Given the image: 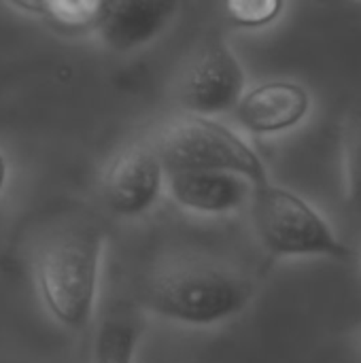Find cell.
I'll use <instances>...</instances> for the list:
<instances>
[{
	"instance_id": "1",
	"label": "cell",
	"mask_w": 361,
	"mask_h": 363,
	"mask_svg": "<svg viewBox=\"0 0 361 363\" xmlns=\"http://www.w3.org/2000/svg\"><path fill=\"white\" fill-rule=\"evenodd\" d=\"M253 298V285L238 272L189 264L160 272L145 291L147 308L160 319L209 328L240 315Z\"/></svg>"
},
{
	"instance_id": "2",
	"label": "cell",
	"mask_w": 361,
	"mask_h": 363,
	"mask_svg": "<svg viewBox=\"0 0 361 363\" xmlns=\"http://www.w3.org/2000/svg\"><path fill=\"white\" fill-rule=\"evenodd\" d=\"M104 236L74 230L55 236L36 259V287L49 315L66 330L89 323L96 298Z\"/></svg>"
},
{
	"instance_id": "3",
	"label": "cell",
	"mask_w": 361,
	"mask_h": 363,
	"mask_svg": "<svg viewBox=\"0 0 361 363\" xmlns=\"http://www.w3.org/2000/svg\"><path fill=\"white\" fill-rule=\"evenodd\" d=\"M181 0H47L43 17L68 32H87L113 51L155 40L174 19Z\"/></svg>"
},
{
	"instance_id": "4",
	"label": "cell",
	"mask_w": 361,
	"mask_h": 363,
	"mask_svg": "<svg viewBox=\"0 0 361 363\" xmlns=\"http://www.w3.org/2000/svg\"><path fill=\"white\" fill-rule=\"evenodd\" d=\"M253 225L262 245L277 257L323 255L349 259L353 251L334 234L330 223L302 196L270 181L253 185Z\"/></svg>"
},
{
	"instance_id": "5",
	"label": "cell",
	"mask_w": 361,
	"mask_h": 363,
	"mask_svg": "<svg viewBox=\"0 0 361 363\" xmlns=\"http://www.w3.org/2000/svg\"><path fill=\"white\" fill-rule=\"evenodd\" d=\"M164 170H223L249 179L253 185L268 181L257 153L232 130L213 119L189 115L166 125L153 140Z\"/></svg>"
},
{
	"instance_id": "6",
	"label": "cell",
	"mask_w": 361,
	"mask_h": 363,
	"mask_svg": "<svg viewBox=\"0 0 361 363\" xmlns=\"http://www.w3.org/2000/svg\"><path fill=\"white\" fill-rule=\"evenodd\" d=\"M245 91V70L228 43L206 45L179 81V102L194 115H219L238 104Z\"/></svg>"
},
{
	"instance_id": "7",
	"label": "cell",
	"mask_w": 361,
	"mask_h": 363,
	"mask_svg": "<svg viewBox=\"0 0 361 363\" xmlns=\"http://www.w3.org/2000/svg\"><path fill=\"white\" fill-rule=\"evenodd\" d=\"M164 166L153 140L126 147L104 174L106 206L119 217H138L160 198Z\"/></svg>"
},
{
	"instance_id": "8",
	"label": "cell",
	"mask_w": 361,
	"mask_h": 363,
	"mask_svg": "<svg viewBox=\"0 0 361 363\" xmlns=\"http://www.w3.org/2000/svg\"><path fill=\"white\" fill-rule=\"evenodd\" d=\"M311 111V94L296 81H266L236 104L238 121L253 134H277L296 128Z\"/></svg>"
},
{
	"instance_id": "9",
	"label": "cell",
	"mask_w": 361,
	"mask_h": 363,
	"mask_svg": "<svg viewBox=\"0 0 361 363\" xmlns=\"http://www.w3.org/2000/svg\"><path fill=\"white\" fill-rule=\"evenodd\" d=\"M170 198L194 213L223 215L238 211L251 200L253 183L240 174L223 170L172 172L168 177Z\"/></svg>"
},
{
	"instance_id": "10",
	"label": "cell",
	"mask_w": 361,
	"mask_h": 363,
	"mask_svg": "<svg viewBox=\"0 0 361 363\" xmlns=\"http://www.w3.org/2000/svg\"><path fill=\"white\" fill-rule=\"evenodd\" d=\"M140 332L123 319H109L100 325L94 342V363H134Z\"/></svg>"
},
{
	"instance_id": "11",
	"label": "cell",
	"mask_w": 361,
	"mask_h": 363,
	"mask_svg": "<svg viewBox=\"0 0 361 363\" xmlns=\"http://www.w3.org/2000/svg\"><path fill=\"white\" fill-rule=\"evenodd\" d=\"M343 174L347 204L361 213V108H355L343 132Z\"/></svg>"
},
{
	"instance_id": "12",
	"label": "cell",
	"mask_w": 361,
	"mask_h": 363,
	"mask_svg": "<svg viewBox=\"0 0 361 363\" xmlns=\"http://www.w3.org/2000/svg\"><path fill=\"white\" fill-rule=\"evenodd\" d=\"M285 6V0H226L228 17L240 28H262L272 23Z\"/></svg>"
},
{
	"instance_id": "13",
	"label": "cell",
	"mask_w": 361,
	"mask_h": 363,
	"mask_svg": "<svg viewBox=\"0 0 361 363\" xmlns=\"http://www.w3.org/2000/svg\"><path fill=\"white\" fill-rule=\"evenodd\" d=\"M9 2H13L15 6H19L28 13H36V15H40L43 6H45V0H9Z\"/></svg>"
},
{
	"instance_id": "14",
	"label": "cell",
	"mask_w": 361,
	"mask_h": 363,
	"mask_svg": "<svg viewBox=\"0 0 361 363\" xmlns=\"http://www.w3.org/2000/svg\"><path fill=\"white\" fill-rule=\"evenodd\" d=\"M4 179H6V164H4V160H2V155H0V189H2V185H4Z\"/></svg>"
}]
</instances>
